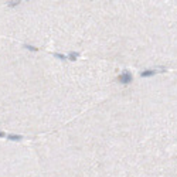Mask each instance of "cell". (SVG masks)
I'll return each mask as SVG.
<instances>
[{
	"mask_svg": "<svg viewBox=\"0 0 177 177\" xmlns=\"http://www.w3.org/2000/svg\"><path fill=\"white\" fill-rule=\"evenodd\" d=\"M68 58H70L71 61H75V60L78 58V52H74V51H71V52L68 54Z\"/></svg>",
	"mask_w": 177,
	"mask_h": 177,
	"instance_id": "4",
	"label": "cell"
},
{
	"mask_svg": "<svg viewBox=\"0 0 177 177\" xmlns=\"http://www.w3.org/2000/svg\"><path fill=\"white\" fill-rule=\"evenodd\" d=\"M132 80H133V77L129 71H125V72H122V74L118 77V81H119L121 84H125V85L129 84V82H132Z\"/></svg>",
	"mask_w": 177,
	"mask_h": 177,
	"instance_id": "1",
	"label": "cell"
},
{
	"mask_svg": "<svg viewBox=\"0 0 177 177\" xmlns=\"http://www.w3.org/2000/svg\"><path fill=\"white\" fill-rule=\"evenodd\" d=\"M0 137H7V135H6L4 132H1V131H0Z\"/></svg>",
	"mask_w": 177,
	"mask_h": 177,
	"instance_id": "8",
	"label": "cell"
},
{
	"mask_svg": "<svg viewBox=\"0 0 177 177\" xmlns=\"http://www.w3.org/2000/svg\"><path fill=\"white\" fill-rule=\"evenodd\" d=\"M156 72H157L156 70H146V71H142V72H140V77H143V78H149V77H153Z\"/></svg>",
	"mask_w": 177,
	"mask_h": 177,
	"instance_id": "2",
	"label": "cell"
},
{
	"mask_svg": "<svg viewBox=\"0 0 177 177\" xmlns=\"http://www.w3.org/2000/svg\"><path fill=\"white\" fill-rule=\"evenodd\" d=\"M26 48H29V50H31V51H37V48L33 47V45H26Z\"/></svg>",
	"mask_w": 177,
	"mask_h": 177,
	"instance_id": "7",
	"label": "cell"
},
{
	"mask_svg": "<svg viewBox=\"0 0 177 177\" xmlns=\"http://www.w3.org/2000/svg\"><path fill=\"white\" fill-rule=\"evenodd\" d=\"M54 57H55V58H60V60H67V58H68L67 55H64V54H60V52H54Z\"/></svg>",
	"mask_w": 177,
	"mask_h": 177,
	"instance_id": "5",
	"label": "cell"
},
{
	"mask_svg": "<svg viewBox=\"0 0 177 177\" xmlns=\"http://www.w3.org/2000/svg\"><path fill=\"white\" fill-rule=\"evenodd\" d=\"M7 139L13 140V142H19V140L23 139V136H20V135H7Z\"/></svg>",
	"mask_w": 177,
	"mask_h": 177,
	"instance_id": "3",
	"label": "cell"
},
{
	"mask_svg": "<svg viewBox=\"0 0 177 177\" xmlns=\"http://www.w3.org/2000/svg\"><path fill=\"white\" fill-rule=\"evenodd\" d=\"M19 3H20L19 0H13V1H7V4H9V6H11V7H13V6H17Z\"/></svg>",
	"mask_w": 177,
	"mask_h": 177,
	"instance_id": "6",
	"label": "cell"
}]
</instances>
